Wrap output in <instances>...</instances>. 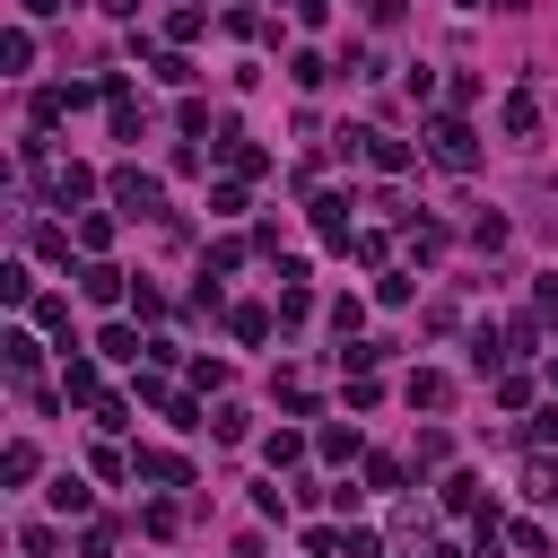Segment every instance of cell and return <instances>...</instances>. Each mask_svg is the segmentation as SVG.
Returning a JSON list of instances; mask_svg holds the SVG:
<instances>
[{
  "mask_svg": "<svg viewBox=\"0 0 558 558\" xmlns=\"http://www.w3.org/2000/svg\"><path fill=\"white\" fill-rule=\"evenodd\" d=\"M427 157H436L445 174H471V166H480V140H471V122H453V113H445V122H427Z\"/></svg>",
  "mask_w": 558,
  "mask_h": 558,
  "instance_id": "6da1fadb",
  "label": "cell"
},
{
  "mask_svg": "<svg viewBox=\"0 0 558 558\" xmlns=\"http://www.w3.org/2000/svg\"><path fill=\"white\" fill-rule=\"evenodd\" d=\"M113 201H122L131 218H166V192H157V174H140V166L113 174Z\"/></svg>",
  "mask_w": 558,
  "mask_h": 558,
  "instance_id": "7a4b0ae2",
  "label": "cell"
},
{
  "mask_svg": "<svg viewBox=\"0 0 558 558\" xmlns=\"http://www.w3.org/2000/svg\"><path fill=\"white\" fill-rule=\"evenodd\" d=\"M35 174H44V192H52V201H61V209H70V201H87V192H96V174H87V166H52V157H44V166H35Z\"/></svg>",
  "mask_w": 558,
  "mask_h": 558,
  "instance_id": "3957f363",
  "label": "cell"
},
{
  "mask_svg": "<svg viewBox=\"0 0 558 558\" xmlns=\"http://www.w3.org/2000/svg\"><path fill=\"white\" fill-rule=\"evenodd\" d=\"M131 471H140V480H157V488H183V480H192V471H183V453H157V445H140V453H131Z\"/></svg>",
  "mask_w": 558,
  "mask_h": 558,
  "instance_id": "277c9868",
  "label": "cell"
},
{
  "mask_svg": "<svg viewBox=\"0 0 558 558\" xmlns=\"http://www.w3.org/2000/svg\"><path fill=\"white\" fill-rule=\"evenodd\" d=\"M105 105H113V140H140V131H148V113L131 105V87H122V78H105Z\"/></svg>",
  "mask_w": 558,
  "mask_h": 558,
  "instance_id": "5b68a950",
  "label": "cell"
},
{
  "mask_svg": "<svg viewBox=\"0 0 558 558\" xmlns=\"http://www.w3.org/2000/svg\"><path fill=\"white\" fill-rule=\"evenodd\" d=\"M349 209H357L349 192H314V227H323L331 244H349Z\"/></svg>",
  "mask_w": 558,
  "mask_h": 558,
  "instance_id": "8992f818",
  "label": "cell"
},
{
  "mask_svg": "<svg viewBox=\"0 0 558 558\" xmlns=\"http://www.w3.org/2000/svg\"><path fill=\"white\" fill-rule=\"evenodd\" d=\"M401 244H410L418 262H436V253H445V227H436V218H418V209H401Z\"/></svg>",
  "mask_w": 558,
  "mask_h": 558,
  "instance_id": "52a82bcc",
  "label": "cell"
},
{
  "mask_svg": "<svg viewBox=\"0 0 558 558\" xmlns=\"http://www.w3.org/2000/svg\"><path fill=\"white\" fill-rule=\"evenodd\" d=\"M61 392H70V401H87V410H96V401H105V375H96V366H87V357H70V366H61Z\"/></svg>",
  "mask_w": 558,
  "mask_h": 558,
  "instance_id": "ba28073f",
  "label": "cell"
},
{
  "mask_svg": "<svg viewBox=\"0 0 558 558\" xmlns=\"http://www.w3.org/2000/svg\"><path fill=\"white\" fill-rule=\"evenodd\" d=\"M78 288H87V296H96V305H113V296H131V288H122V270H113V262H87V270H78Z\"/></svg>",
  "mask_w": 558,
  "mask_h": 558,
  "instance_id": "9c48e42d",
  "label": "cell"
},
{
  "mask_svg": "<svg viewBox=\"0 0 558 558\" xmlns=\"http://www.w3.org/2000/svg\"><path fill=\"white\" fill-rule=\"evenodd\" d=\"M96 349H105V357H113V366H140V357H148V340H140V331H131V323H113V331H105V340H96Z\"/></svg>",
  "mask_w": 558,
  "mask_h": 558,
  "instance_id": "30bf717a",
  "label": "cell"
},
{
  "mask_svg": "<svg viewBox=\"0 0 558 558\" xmlns=\"http://www.w3.org/2000/svg\"><path fill=\"white\" fill-rule=\"evenodd\" d=\"M0 349H9V375H17V384H35V357H44V349H35V331H9Z\"/></svg>",
  "mask_w": 558,
  "mask_h": 558,
  "instance_id": "8fae6325",
  "label": "cell"
},
{
  "mask_svg": "<svg viewBox=\"0 0 558 558\" xmlns=\"http://www.w3.org/2000/svg\"><path fill=\"white\" fill-rule=\"evenodd\" d=\"M0 61H9V70H35V26H9V35H0Z\"/></svg>",
  "mask_w": 558,
  "mask_h": 558,
  "instance_id": "7c38bea8",
  "label": "cell"
},
{
  "mask_svg": "<svg viewBox=\"0 0 558 558\" xmlns=\"http://www.w3.org/2000/svg\"><path fill=\"white\" fill-rule=\"evenodd\" d=\"M497 122H506L514 140H532V131H541V105H532V96H506V113H497Z\"/></svg>",
  "mask_w": 558,
  "mask_h": 558,
  "instance_id": "4fadbf2b",
  "label": "cell"
},
{
  "mask_svg": "<svg viewBox=\"0 0 558 558\" xmlns=\"http://www.w3.org/2000/svg\"><path fill=\"white\" fill-rule=\"evenodd\" d=\"M366 166H384V174H401V166H410V148H401V140H384V131H366Z\"/></svg>",
  "mask_w": 558,
  "mask_h": 558,
  "instance_id": "5bb4252c",
  "label": "cell"
},
{
  "mask_svg": "<svg viewBox=\"0 0 558 558\" xmlns=\"http://www.w3.org/2000/svg\"><path fill=\"white\" fill-rule=\"evenodd\" d=\"M445 392H453V384H445L436 366H418V375H410V401H418V410H445Z\"/></svg>",
  "mask_w": 558,
  "mask_h": 558,
  "instance_id": "9a60e30c",
  "label": "cell"
},
{
  "mask_svg": "<svg viewBox=\"0 0 558 558\" xmlns=\"http://www.w3.org/2000/svg\"><path fill=\"white\" fill-rule=\"evenodd\" d=\"M288 78H296V87H323V78H331V61H323V52H296V61H288Z\"/></svg>",
  "mask_w": 558,
  "mask_h": 558,
  "instance_id": "2e32d148",
  "label": "cell"
},
{
  "mask_svg": "<svg viewBox=\"0 0 558 558\" xmlns=\"http://www.w3.org/2000/svg\"><path fill=\"white\" fill-rule=\"evenodd\" d=\"M227 166H235V174H262V166H270V157H262V148H253V140H235V131H227Z\"/></svg>",
  "mask_w": 558,
  "mask_h": 558,
  "instance_id": "e0dca14e",
  "label": "cell"
},
{
  "mask_svg": "<svg viewBox=\"0 0 558 558\" xmlns=\"http://www.w3.org/2000/svg\"><path fill=\"white\" fill-rule=\"evenodd\" d=\"M471 244H480V253H497V244H506V218H497V209H480V218H471Z\"/></svg>",
  "mask_w": 558,
  "mask_h": 558,
  "instance_id": "ac0fdd59",
  "label": "cell"
},
{
  "mask_svg": "<svg viewBox=\"0 0 558 558\" xmlns=\"http://www.w3.org/2000/svg\"><path fill=\"white\" fill-rule=\"evenodd\" d=\"M227 323H235V340H270V314H262V305H235Z\"/></svg>",
  "mask_w": 558,
  "mask_h": 558,
  "instance_id": "d6986e66",
  "label": "cell"
},
{
  "mask_svg": "<svg viewBox=\"0 0 558 558\" xmlns=\"http://www.w3.org/2000/svg\"><path fill=\"white\" fill-rule=\"evenodd\" d=\"M314 445H323V462H349V453H357V427H323Z\"/></svg>",
  "mask_w": 558,
  "mask_h": 558,
  "instance_id": "ffe728a7",
  "label": "cell"
},
{
  "mask_svg": "<svg viewBox=\"0 0 558 558\" xmlns=\"http://www.w3.org/2000/svg\"><path fill=\"white\" fill-rule=\"evenodd\" d=\"M0 296H9V305H26V296H35V279H26V262H9V270H0Z\"/></svg>",
  "mask_w": 558,
  "mask_h": 558,
  "instance_id": "44dd1931",
  "label": "cell"
},
{
  "mask_svg": "<svg viewBox=\"0 0 558 558\" xmlns=\"http://www.w3.org/2000/svg\"><path fill=\"white\" fill-rule=\"evenodd\" d=\"M209 436H218V445H235V436H244V410H235V401H227V410H209Z\"/></svg>",
  "mask_w": 558,
  "mask_h": 558,
  "instance_id": "7402d4cb",
  "label": "cell"
},
{
  "mask_svg": "<svg viewBox=\"0 0 558 558\" xmlns=\"http://www.w3.org/2000/svg\"><path fill=\"white\" fill-rule=\"evenodd\" d=\"M262 453H270V462H305V436H296V427H279V436H270Z\"/></svg>",
  "mask_w": 558,
  "mask_h": 558,
  "instance_id": "603a6c76",
  "label": "cell"
},
{
  "mask_svg": "<svg viewBox=\"0 0 558 558\" xmlns=\"http://www.w3.org/2000/svg\"><path fill=\"white\" fill-rule=\"evenodd\" d=\"M0 480H35V445H9L0 453Z\"/></svg>",
  "mask_w": 558,
  "mask_h": 558,
  "instance_id": "cb8c5ba5",
  "label": "cell"
},
{
  "mask_svg": "<svg viewBox=\"0 0 558 558\" xmlns=\"http://www.w3.org/2000/svg\"><path fill=\"white\" fill-rule=\"evenodd\" d=\"M445 506L453 514H480V480H445Z\"/></svg>",
  "mask_w": 558,
  "mask_h": 558,
  "instance_id": "d4e9b609",
  "label": "cell"
},
{
  "mask_svg": "<svg viewBox=\"0 0 558 558\" xmlns=\"http://www.w3.org/2000/svg\"><path fill=\"white\" fill-rule=\"evenodd\" d=\"M532 314H541V323H558V279H541V288H532Z\"/></svg>",
  "mask_w": 558,
  "mask_h": 558,
  "instance_id": "484cf974",
  "label": "cell"
},
{
  "mask_svg": "<svg viewBox=\"0 0 558 558\" xmlns=\"http://www.w3.org/2000/svg\"><path fill=\"white\" fill-rule=\"evenodd\" d=\"M357 9H366V26H392L401 17V0H357Z\"/></svg>",
  "mask_w": 558,
  "mask_h": 558,
  "instance_id": "4316f807",
  "label": "cell"
},
{
  "mask_svg": "<svg viewBox=\"0 0 558 558\" xmlns=\"http://www.w3.org/2000/svg\"><path fill=\"white\" fill-rule=\"evenodd\" d=\"M17 9H26V17H61L70 0H17Z\"/></svg>",
  "mask_w": 558,
  "mask_h": 558,
  "instance_id": "83f0119b",
  "label": "cell"
},
{
  "mask_svg": "<svg viewBox=\"0 0 558 558\" xmlns=\"http://www.w3.org/2000/svg\"><path fill=\"white\" fill-rule=\"evenodd\" d=\"M549 392H558V366H549Z\"/></svg>",
  "mask_w": 558,
  "mask_h": 558,
  "instance_id": "f1b7e54d",
  "label": "cell"
}]
</instances>
